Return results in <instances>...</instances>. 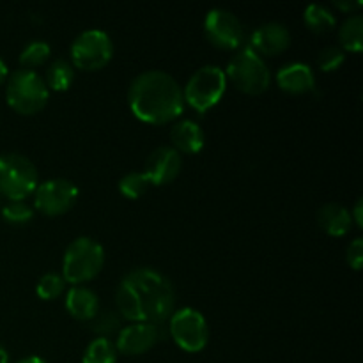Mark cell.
Instances as JSON below:
<instances>
[{
    "label": "cell",
    "instance_id": "484cf974",
    "mask_svg": "<svg viewBox=\"0 0 363 363\" xmlns=\"http://www.w3.org/2000/svg\"><path fill=\"white\" fill-rule=\"evenodd\" d=\"M2 216L6 222L14 223V225H23V223L30 222L32 220L34 209H32L25 201H9L2 208Z\"/></svg>",
    "mask_w": 363,
    "mask_h": 363
},
{
    "label": "cell",
    "instance_id": "f546056e",
    "mask_svg": "<svg viewBox=\"0 0 363 363\" xmlns=\"http://www.w3.org/2000/svg\"><path fill=\"white\" fill-rule=\"evenodd\" d=\"M335 7L340 11H350V13H353V11L360 9L362 7V0H335Z\"/></svg>",
    "mask_w": 363,
    "mask_h": 363
},
{
    "label": "cell",
    "instance_id": "ffe728a7",
    "mask_svg": "<svg viewBox=\"0 0 363 363\" xmlns=\"http://www.w3.org/2000/svg\"><path fill=\"white\" fill-rule=\"evenodd\" d=\"M339 41L344 50L360 52L363 48V16L351 14L342 21L339 28Z\"/></svg>",
    "mask_w": 363,
    "mask_h": 363
},
{
    "label": "cell",
    "instance_id": "e575fe53",
    "mask_svg": "<svg viewBox=\"0 0 363 363\" xmlns=\"http://www.w3.org/2000/svg\"><path fill=\"white\" fill-rule=\"evenodd\" d=\"M0 197H2V195H0Z\"/></svg>",
    "mask_w": 363,
    "mask_h": 363
},
{
    "label": "cell",
    "instance_id": "cb8c5ba5",
    "mask_svg": "<svg viewBox=\"0 0 363 363\" xmlns=\"http://www.w3.org/2000/svg\"><path fill=\"white\" fill-rule=\"evenodd\" d=\"M64 287H66L64 277L55 272H48L39 279L38 286H35V293L41 300H55L57 296L64 293Z\"/></svg>",
    "mask_w": 363,
    "mask_h": 363
},
{
    "label": "cell",
    "instance_id": "52a82bcc",
    "mask_svg": "<svg viewBox=\"0 0 363 363\" xmlns=\"http://www.w3.org/2000/svg\"><path fill=\"white\" fill-rule=\"evenodd\" d=\"M227 87L225 71L216 64L201 66L190 78L183 89L184 103L194 106L197 112H206L222 99Z\"/></svg>",
    "mask_w": 363,
    "mask_h": 363
},
{
    "label": "cell",
    "instance_id": "4dcf8cb0",
    "mask_svg": "<svg viewBox=\"0 0 363 363\" xmlns=\"http://www.w3.org/2000/svg\"><path fill=\"white\" fill-rule=\"evenodd\" d=\"M351 213V218H353V223H357L358 227L363 225V199H357L353 206V211Z\"/></svg>",
    "mask_w": 363,
    "mask_h": 363
},
{
    "label": "cell",
    "instance_id": "8fae6325",
    "mask_svg": "<svg viewBox=\"0 0 363 363\" xmlns=\"http://www.w3.org/2000/svg\"><path fill=\"white\" fill-rule=\"evenodd\" d=\"M34 206L48 216H57L73 208L78 199V186L66 177H53L38 184L34 190Z\"/></svg>",
    "mask_w": 363,
    "mask_h": 363
},
{
    "label": "cell",
    "instance_id": "5bb4252c",
    "mask_svg": "<svg viewBox=\"0 0 363 363\" xmlns=\"http://www.w3.org/2000/svg\"><path fill=\"white\" fill-rule=\"evenodd\" d=\"M183 167L181 152H177L172 145H160L145 160L144 172L149 177L151 184L160 186L167 184L177 177Z\"/></svg>",
    "mask_w": 363,
    "mask_h": 363
},
{
    "label": "cell",
    "instance_id": "ba28073f",
    "mask_svg": "<svg viewBox=\"0 0 363 363\" xmlns=\"http://www.w3.org/2000/svg\"><path fill=\"white\" fill-rule=\"evenodd\" d=\"M71 64L84 71L101 69L113 55V43L101 28H85L69 46Z\"/></svg>",
    "mask_w": 363,
    "mask_h": 363
},
{
    "label": "cell",
    "instance_id": "ac0fdd59",
    "mask_svg": "<svg viewBox=\"0 0 363 363\" xmlns=\"http://www.w3.org/2000/svg\"><path fill=\"white\" fill-rule=\"evenodd\" d=\"M318 222L325 233L332 236H344L353 227L350 209L339 202H326L318 209Z\"/></svg>",
    "mask_w": 363,
    "mask_h": 363
},
{
    "label": "cell",
    "instance_id": "603a6c76",
    "mask_svg": "<svg viewBox=\"0 0 363 363\" xmlns=\"http://www.w3.org/2000/svg\"><path fill=\"white\" fill-rule=\"evenodd\" d=\"M52 53V46L45 41V39H32L25 45V48L20 53V64L27 69L39 66V64L46 62Z\"/></svg>",
    "mask_w": 363,
    "mask_h": 363
},
{
    "label": "cell",
    "instance_id": "30bf717a",
    "mask_svg": "<svg viewBox=\"0 0 363 363\" xmlns=\"http://www.w3.org/2000/svg\"><path fill=\"white\" fill-rule=\"evenodd\" d=\"M206 38L222 50H240L247 45V30L240 18L229 9L213 7L204 18Z\"/></svg>",
    "mask_w": 363,
    "mask_h": 363
},
{
    "label": "cell",
    "instance_id": "7402d4cb",
    "mask_svg": "<svg viewBox=\"0 0 363 363\" xmlns=\"http://www.w3.org/2000/svg\"><path fill=\"white\" fill-rule=\"evenodd\" d=\"M117 347L108 337H96L85 347L82 363H116Z\"/></svg>",
    "mask_w": 363,
    "mask_h": 363
},
{
    "label": "cell",
    "instance_id": "2e32d148",
    "mask_svg": "<svg viewBox=\"0 0 363 363\" xmlns=\"http://www.w3.org/2000/svg\"><path fill=\"white\" fill-rule=\"evenodd\" d=\"M170 140H172V147L177 152L195 155L204 147L206 135L197 121L181 119L170 130Z\"/></svg>",
    "mask_w": 363,
    "mask_h": 363
},
{
    "label": "cell",
    "instance_id": "8992f818",
    "mask_svg": "<svg viewBox=\"0 0 363 363\" xmlns=\"http://www.w3.org/2000/svg\"><path fill=\"white\" fill-rule=\"evenodd\" d=\"M225 77L240 91L247 92V94H261L269 87L272 71L262 57H259L254 50L245 45L236 50L229 59Z\"/></svg>",
    "mask_w": 363,
    "mask_h": 363
},
{
    "label": "cell",
    "instance_id": "7a4b0ae2",
    "mask_svg": "<svg viewBox=\"0 0 363 363\" xmlns=\"http://www.w3.org/2000/svg\"><path fill=\"white\" fill-rule=\"evenodd\" d=\"M128 103L135 117L151 124L177 119L184 110L183 89L163 69L138 73L128 87Z\"/></svg>",
    "mask_w": 363,
    "mask_h": 363
},
{
    "label": "cell",
    "instance_id": "4fadbf2b",
    "mask_svg": "<svg viewBox=\"0 0 363 363\" xmlns=\"http://www.w3.org/2000/svg\"><path fill=\"white\" fill-rule=\"evenodd\" d=\"M291 43V32L280 21H266L255 27L247 38V46L259 57H272L284 52Z\"/></svg>",
    "mask_w": 363,
    "mask_h": 363
},
{
    "label": "cell",
    "instance_id": "83f0119b",
    "mask_svg": "<svg viewBox=\"0 0 363 363\" xmlns=\"http://www.w3.org/2000/svg\"><path fill=\"white\" fill-rule=\"evenodd\" d=\"M119 328V318H117L113 312H103V314H96V318L92 319V330H96L98 333H103L101 337H106L108 333L116 332Z\"/></svg>",
    "mask_w": 363,
    "mask_h": 363
},
{
    "label": "cell",
    "instance_id": "5b68a950",
    "mask_svg": "<svg viewBox=\"0 0 363 363\" xmlns=\"http://www.w3.org/2000/svg\"><path fill=\"white\" fill-rule=\"evenodd\" d=\"M38 169L21 152L0 155V195L9 201H25L38 188Z\"/></svg>",
    "mask_w": 363,
    "mask_h": 363
},
{
    "label": "cell",
    "instance_id": "1f68e13d",
    "mask_svg": "<svg viewBox=\"0 0 363 363\" xmlns=\"http://www.w3.org/2000/svg\"><path fill=\"white\" fill-rule=\"evenodd\" d=\"M16 363H48V362H46L45 358L38 357V354H30V357L21 358V360H20V362H16Z\"/></svg>",
    "mask_w": 363,
    "mask_h": 363
},
{
    "label": "cell",
    "instance_id": "4316f807",
    "mask_svg": "<svg viewBox=\"0 0 363 363\" xmlns=\"http://www.w3.org/2000/svg\"><path fill=\"white\" fill-rule=\"evenodd\" d=\"M344 50L337 45H328L325 48H321L318 55V66L321 71H335L337 67H340V64L344 62Z\"/></svg>",
    "mask_w": 363,
    "mask_h": 363
},
{
    "label": "cell",
    "instance_id": "d6a6232c",
    "mask_svg": "<svg viewBox=\"0 0 363 363\" xmlns=\"http://www.w3.org/2000/svg\"><path fill=\"white\" fill-rule=\"evenodd\" d=\"M7 77H9V69H7V64L4 62L2 57H0V84L6 82Z\"/></svg>",
    "mask_w": 363,
    "mask_h": 363
},
{
    "label": "cell",
    "instance_id": "f1b7e54d",
    "mask_svg": "<svg viewBox=\"0 0 363 363\" xmlns=\"http://www.w3.org/2000/svg\"><path fill=\"white\" fill-rule=\"evenodd\" d=\"M346 259L350 262V266L353 269H360L362 268V262H363V240L362 238H354L353 241L350 243L346 252Z\"/></svg>",
    "mask_w": 363,
    "mask_h": 363
},
{
    "label": "cell",
    "instance_id": "3957f363",
    "mask_svg": "<svg viewBox=\"0 0 363 363\" xmlns=\"http://www.w3.org/2000/svg\"><path fill=\"white\" fill-rule=\"evenodd\" d=\"M105 264V250L94 238L78 236L66 247L62 257V277L73 286L94 279Z\"/></svg>",
    "mask_w": 363,
    "mask_h": 363
},
{
    "label": "cell",
    "instance_id": "836d02e7",
    "mask_svg": "<svg viewBox=\"0 0 363 363\" xmlns=\"http://www.w3.org/2000/svg\"><path fill=\"white\" fill-rule=\"evenodd\" d=\"M0 363H9V353L4 346H0Z\"/></svg>",
    "mask_w": 363,
    "mask_h": 363
},
{
    "label": "cell",
    "instance_id": "7c38bea8",
    "mask_svg": "<svg viewBox=\"0 0 363 363\" xmlns=\"http://www.w3.org/2000/svg\"><path fill=\"white\" fill-rule=\"evenodd\" d=\"M162 337V326L152 325V323H130L119 332L116 340L117 353L135 357L151 350Z\"/></svg>",
    "mask_w": 363,
    "mask_h": 363
},
{
    "label": "cell",
    "instance_id": "277c9868",
    "mask_svg": "<svg viewBox=\"0 0 363 363\" xmlns=\"http://www.w3.org/2000/svg\"><path fill=\"white\" fill-rule=\"evenodd\" d=\"M50 89L45 78L34 69H14L6 80V98L13 110L23 116H32L46 105Z\"/></svg>",
    "mask_w": 363,
    "mask_h": 363
},
{
    "label": "cell",
    "instance_id": "9a60e30c",
    "mask_svg": "<svg viewBox=\"0 0 363 363\" xmlns=\"http://www.w3.org/2000/svg\"><path fill=\"white\" fill-rule=\"evenodd\" d=\"M277 84L282 91L291 92V94H303V92L312 91L315 87L314 71L308 64L300 62H287L277 71Z\"/></svg>",
    "mask_w": 363,
    "mask_h": 363
},
{
    "label": "cell",
    "instance_id": "6da1fadb",
    "mask_svg": "<svg viewBox=\"0 0 363 363\" xmlns=\"http://www.w3.org/2000/svg\"><path fill=\"white\" fill-rule=\"evenodd\" d=\"M116 303L128 321L162 326L176 311V291L169 277L158 269H130L116 289Z\"/></svg>",
    "mask_w": 363,
    "mask_h": 363
},
{
    "label": "cell",
    "instance_id": "e0dca14e",
    "mask_svg": "<svg viewBox=\"0 0 363 363\" xmlns=\"http://www.w3.org/2000/svg\"><path fill=\"white\" fill-rule=\"evenodd\" d=\"M66 311L80 321H92L99 312V298L85 286H73L66 293Z\"/></svg>",
    "mask_w": 363,
    "mask_h": 363
},
{
    "label": "cell",
    "instance_id": "d6986e66",
    "mask_svg": "<svg viewBox=\"0 0 363 363\" xmlns=\"http://www.w3.org/2000/svg\"><path fill=\"white\" fill-rule=\"evenodd\" d=\"M73 80L74 66L67 59L59 57V59L52 60V64L46 67L45 84L52 91H66V89L71 87Z\"/></svg>",
    "mask_w": 363,
    "mask_h": 363
},
{
    "label": "cell",
    "instance_id": "44dd1931",
    "mask_svg": "<svg viewBox=\"0 0 363 363\" xmlns=\"http://www.w3.org/2000/svg\"><path fill=\"white\" fill-rule=\"evenodd\" d=\"M303 20L305 23H307V27L311 28V30L318 32V34L330 32L337 23L335 14H333L328 7L318 2L308 4V6L305 7Z\"/></svg>",
    "mask_w": 363,
    "mask_h": 363
},
{
    "label": "cell",
    "instance_id": "d4e9b609",
    "mask_svg": "<svg viewBox=\"0 0 363 363\" xmlns=\"http://www.w3.org/2000/svg\"><path fill=\"white\" fill-rule=\"evenodd\" d=\"M149 186L151 181L145 172H128L119 181V191L128 199H138Z\"/></svg>",
    "mask_w": 363,
    "mask_h": 363
},
{
    "label": "cell",
    "instance_id": "9c48e42d",
    "mask_svg": "<svg viewBox=\"0 0 363 363\" xmlns=\"http://www.w3.org/2000/svg\"><path fill=\"white\" fill-rule=\"evenodd\" d=\"M169 333L174 342L188 353H199L209 340L208 321L194 307H183L174 311L169 319Z\"/></svg>",
    "mask_w": 363,
    "mask_h": 363
}]
</instances>
